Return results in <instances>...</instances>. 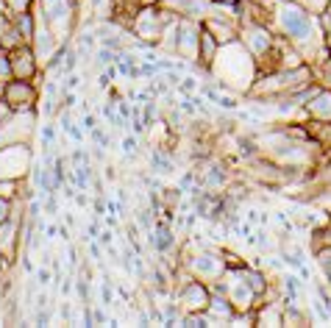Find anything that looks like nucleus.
Masks as SVG:
<instances>
[{
  "mask_svg": "<svg viewBox=\"0 0 331 328\" xmlns=\"http://www.w3.org/2000/svg\"><path fill=\"white\" fill-rule=\"evenodd\" d=\"M151 167H153V172H162V175H170V172H175L173 162H170V159L164 156L162 151H153V153H151Z\"/></svg>",
  "mask_w": 331,
  "mask_h": 328,
  "instance_id": "obj_3",
  "label": "nucleus"
},
{
  "mask_svg": "<svg viewBox=\"0 0 331 328\" xmlns=\"http://www.w3.org/2000/svg\"><path fill=\"white\" fill-rule=\"evenodd\" d=\"M123 153H126V159L131 162V156L137 153V139H134V136H126V139H123Z\"/></svg>",
  "mask_w": 331,
  "mask_h": 328,
  "instance_id": "obj_4",
  "label": "nucleus"
},
{
  "mask_svg": "<svg viewBox=\"0 0 331 328\" xmlns=\"http://www.w3.org/2000/svg\"><path fill=\"white\" fill-rule=\"evenodd\" d=\"M81 125H84V131L98 128V125H95V117H92V114H84V117H81Z\"/></svg>",
  "mask_w": 331,
  "mask_h": 328,
  "instance_id": "obj_7",
  "label": "nucleus"
},
{
  "mask_svg": "<svg viewBox=\"0 0 331 328\" xmlns=\"http://www.w3.org/2000/svg\"><path fill=\"white\" fill-rule=\"evenodd\" d=\"M45 212H47V214H56V212H58V206H56V198H53V192L47 195V200H45Z\"/></svg>",
  "mask_w": 331,
  "mask_h": 328,
  "instance_id": "obj_6",
  "label": "nucleus"
},
{
  "mask_svg": "<svg viewBox=\"0 0 331 328\" xmlns=\"http://www.w3.org/2000/svg\"><path fill=\"white\" fill-rule=\"evenodd\" d=\"M11 3H14V9H17V11H22V9L28 6V0H11Z\"/></svg>",
  "mask_w": 331,
  "mask_h": 328,
  "instance_id": "obj_9",
  "label": "nucleus"
},
{
  "mask_svg": "<svg viewBox=\"0 0 331 328\" xmlns=\"http://www.w3.org/2000/svg\"><path fill=\"white\" fill-rule=\"evenodd\" d=\"M0 95H3V100L17 111L20 106H22V109H25V106H31L34 103V95H37V92H34V86L28 81L17 78V81L3 83V92H0Z\"/></svg>",
  "mask_w": 331,
  "mask_h": 328,
  "instance_id": "obj_1",
  "label": "nucleus"
},
{
  "mask_svg": "<svg viewBox=\"0 0 331 328\" xmlns=\"http://www.w3.org/2000/svg\"><path fill=\"white\" fill-rule=\"evenodd\" d=\"M31 53L25 50V47H17L14 53H11V75H17V78H22V81H28L34 75V62H31Z\"/></svg>",
  "mask_w": 331,
  "mask_h": 328,
  "instance_id": "obj_2",
  "label": "nucleus"
},
{
  "mask_svg": "<svg viewBox=\"0 0 331 328\" xmlns=\"http://www.w3.org/2000/svg\"><path fill=\"white\" fill-rule=\"evenodd\" d=\"M37 278H39V284H42V287H47V284H50V270H45V267H42V270L37 273Z\"/></svg>",
  "mask_w": 331,
  "mask_h": 328,
  "instance_id": "obj_8",
  "label": "nucleus"
},
{
  "mask_svg": "<svg viewBox=\"0 0 331 328\" xmlns=\"http://www.w3.org/2000/svg\"><path fill=\"white\" fill-rule=\"evenodd\" d=\"M9 214H11V208H9V198H0V223H3V220H9Z\"/></svg>",
  "mask_w": 331,
  "mask_h": 328,
  "instance_id": "obj_5",
  "label": "nucleus"
}]
</instances>
